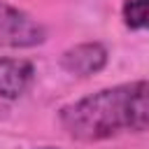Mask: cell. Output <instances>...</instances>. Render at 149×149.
<instances>
[{"mask_svg":"<svg viewBox=\"0 0 149 149\" xmlns=\"http://www.w3.org/2000/svg\"><path fill=\"white\" fill-rule=\"evenodd\" d=\"M44 37H47V30L37 19L26 14L23 9L0 5V44L2 47L26 49V47L42 44Z\"/></svg>","mask_w":149,"mask_h":149,"instance_id":"cell-2","label":"cell"},{"mask_svg":"<svg viewBox=\"0 0 149 149\" xmlns=\"http://www.w3.org/2000/svg\"><path fill=\"white\" fill-rule=\"evenodd\" d=\"M40 149H56V147H40Z\"/></svg>","mask_w":149,"mask_h":149,"instance_id":"cell-6","label":"cell"},{"mask_svg":"<svg viewBox=\"0 0 149 149\" xmlns=\"http://www.w3.org/2000/svg\"><path fill=\"white\" fill-rule=\"evenodd\" d=\"M58 123L79 142L149 130V81H123L68 102L58 112Z\"/></svg>","mask_w":149,"mask_h":149,"instance_id":"cell-1","label":"cell"},{"mask_svg":"<svg viewBox=\"0 0 149 149\" xmlns=\"http://www.w3.org/2000/svg\"><path fill=\"white\" fill-rule=\"evenodd\" d=\"M35 79V68L26 58H0V98H21Z\"/></svg>","mask_w":149,"mask_h":149,"instance_id":"cell-4","label":"cell"},{"mask_svg":"<svg viewBox=\"0 0 149 149\" xmlns=\"http://www.w3.org/2000/svg\"><path fill=\"white\" fill-rule=\"evenodd\" d=\"M121 16L130 30H149V0H126Z\"/></svg>","mask_w":149,"mask_h":149,"instance_id":"cell-5","label":"cell"},{"mask_svg":"<svg viewBox=\"0 0 149 149\" xmlns=\"http://www.w3.org/2000/svg\"><path fill=\"white\" fill-rule=\"evenodd\" d=\"M107 49L100 42H81L63 51L61 68L72 77H93L107 65Z\"/></svg>","mask_w":149,"mask_h":149,"instance_id":"cell-3","label":"cell"}]
</instances>
